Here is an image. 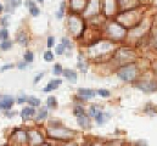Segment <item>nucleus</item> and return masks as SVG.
Wrapping results in <instances>:
<instances>
[{
	"instance_id": "obj_1",
	"label": "nucleus",
	"mask_w": 157,
	"mask_h": 146,
	"mask_svg": "<svg viewBox=\"0 0 157 146\" xmlns=\"http://www.w3.org/2000/svg\"><path fill=\"white\" fill-rule=\"evenodd\" d=\"M48 134H49L50 138L56 139V140H70V139H72V136H73V133H72L70 129L63 128V127H61L60 124H59L57 127L50 128V129L48 130Z\"/></svg>"
},
{
	"instance_id": "obj_2",
	"label": "nucleus",
	"mask_w": 157,
	"mask_h": 146,
	"mask_svg": "<svg viewBox=\"0 0 157 146\" xmlns=\"http://www.w3.org/2000/svg\"><path fill=\"white\" fill-rule=\"evenodd\" d=\"M136 66L134 63H129V65H125L123 66L119 71H118L117 75L122 79V80H125V82H132L135 79L136 77Z\"/></svg>"
},
{
	"instance_id": "obj_3",
	"label": "nucleus",
	"mask_w": 157,
	"mask_h": 146,
	"mask_svg": "<svg viewBox=\"0 0 157 146\" xmlns=\"http://www.w3.org/2000/svg\"><path fill=\"white\" fill-rule=\"evenodd\" d=\"M28 141L32 146H38L44 144V138L38 130H31L28 132Z\"/></svg>"
},
{
	"instance_id": "obj_4",
	"label": "nucleus",
	"mask_w": 157,
	"mask_h": 146,
	"mask_svg": "<svg viewBox=\"0 0 157 146\" xmlns=\"http://www.w3.org/2000/svg\"><path fill=\"white\" fill-rule=\"evenodd\" d=\"M136 86L143 90L144 93H154L157 91V83L155 82H140L136 84Z\"/></svg>"
},
{
	"instance_id": "obj_5",
	"label": "nucleus",
	"mask_w": 157,
	"mask_h": 146,
	"mask_svg": "<svg viewBox=\"0 0 157 146\" xmlns=\"http://www.w3.org/2000/svg\"><path fill=\"white\" fill-rule=\"evenodd\" d=\"M70 28H71V31H72V32H73L76 36H78L79 33L82 32L83 23H82V21L79 20L78 17L72 16V17L70 18Z\"/></svg>"
},
{
	"instance_id": "obj_6",
	"label": "nucleus",
	"mask_w": 157,
	"mask_h": 146,
	"mask_svg": "<svg viewBox=\"0 0 157 146\" xmlns=\"http://www.w3.org/2000/svg\"><path fill=\"white\" fill-rule=\"evenodd\" d=\"M109 31L111 33V36H115V38H122L125 34V28L118 23H112L110 27H109Z\"/></svg>"
},
{
	"instance_id": "obj_7",
	"label": "nucleus",
	"mask_w": 157,
	"mask_h": 146,
	"mask_svg": "<svg viewBox=\"0 0 157 146\" xmlns=\"http://www.w3.org/2000/svg\"><path fill=\"white\" fill-rule=\"evenodd\" d=\"M12 136L15 138V140L17 143H26L28 141V133H26L25 130H21V129H17L12 133Z\"/></svg>"
},
{
	"instance_id": "obj_8",
	"label": "nucleus",
	"mask_w": 157,
	"mask_h": 146,
	"mask_svg": "<svg viewBox=\"0 0 157 146\" xmlns=\"http://www.w3.org/2000/svg\"><path fill=\"white\" fill-rule=\"evenodd\" d=\"M13 105V98L12 96H9V95H5L1 98L0 100V109L1 110H10Z\"/></svg>"
},
{
	"instance_id": "obj_9",
	"label": "nucleus",
	"mask_w": 157,
	"mask_h": 146,
	"mask_svg": "<svg viewBox=\"0 0 157 146\" xmlns=\"http://www.w3.org/2000/svg\"><path fill=\"white\" fill-rule=\"evenodd\" d=\"M98 11H99V0H93V1H90V4L86 6L85 15H86V16L95 15V13H98Z\"/></svg>"
},
{
	"instance_id": "obj_10",
	"label": "nucleus",
	"mask_w": 157,
	"mask_h": 146,
	"mask_svg": "<svg viewBox=\"0 0 157 146\" xmlns=\"http://www.w3.org/2000/svg\"><path fill=\"white\" fill-rule=\"evenodd\" d=\"M36 114V110L33 106H29V107H25L23 111L21 112V117L23 121H29L31 118H33V116Z\"/></svg>"
},
{
	"instance_id": "obj_11",
	"label": "nucleus",
	"mask_w": 157,
	"mask_h": 146,
	"mask_svg": "<svg viewBox=\"0 0 157 146\" xmlns=\"http://www.w3.org/2000/svg\"><path fill=\"white\" fill-rule=\"evenodd\" d=\"M62 75L66 77L71 83H76L77 82V73L72 70H63L62 71Z\"/></svg>"
},
{
	"instance_id": "obj_12",
	"label": "nucleus",
	"mask_w": 157,
	"mask_h": 146,
	"mask_svg": "<svg viewBox=\"0 0 157 146\" xmlns=\"http://www.w3.org/2000/svg\"><path fill=\"white\" fill-rule=\"evenodd\" d=\"M78 94L83 99H90V98H94V96H95V93H94L91 89H85V88L79 89Z\"/></svg>"
},
{
	"instance_id": "obj_13",
	"label": "nucleus",
	"mask_w": 157,
	"mask_h": 146,
	"mask_svg": "<svg viewBox=\"0 0 157 146\" xmlns=\"http://www.w3.org/2000/svg\"><path fill=\"white\" fill-rule=\"evenodd\" d=\"M78 124L82 127V128H89L90 127V123H89V118L85 116V114H83V116H80L78 117Z\"/></svg>"
},
{
	"instance_id": "obj_14",
	"label": "nucleus",
	"mask_w": 157,
	"mask_h": 146,
	"mask_svg": "<svg viewBox=\"0 0 157 146\" xmlns=\"http://www.w3.org/2000/svg\"><path fill=\"white\" fill-rule=\"evenodd\" d=\"M110 118V114H107V113H104V112H99L98 114H96V117H95V119H96V122L99 123V124H102L106 119H109Z\"/></svg>"
},
{
	"instance_id": "obj_15",
	"label": "nucleus",
	"mask_w": 157,
	"mask_h": 146,
	"mask_svg": "<svg viewBox=\"0 0 157 146\" xmlns=\"http://www.w3.org/2000/svg\"><path fill=\"white\" fill-rule=\"evenodd\" d=\"M27 102H28L31 106H33V107H38V106L40 105V100L38 99V98H34V96H31V98H28Z\"/></svg>"
},
{
	"instance_id": "obj_16",
	"label": "nucleus",
	"mask_w": 157,
	"mask_h": 146,
	"mask_svg": "<svg viewBox=\"0 0 157 146\" xmlns=\"http://www.w3.org/2000/svg\"><path fill=\"white\" fill-rule=\"evenodd\" d=\"M48 107H50V109H56L57 107V102H56L55 96H49L48 98Z\"/></svg>"
},
{
	"instance_id": "obj_17",
	"label": "nucleus",
	"mask_w": 157,
	"mask_h": 146,
	"mask_svg": "<svg viewBox=\"0 0 157 146\" xmlns=\"http://www.w3.org/2000/svg\"><path fill=\"white\" fill-rule=\"evenodd\" d=\"M17 41H18L21 45H27V43H28V38H27V36H26L25 33H20L18 36H17Z\"/></svg>"
},
{
	"instance_id": "obj_18",
	"label": "nucleus",
	"mask_w": 157,
	"mask_h": 146,
	"mask_svg": "<svg viewBox=\"0 0 157 146\" xmlns=\"http://www.w3.org/2000/svg\"><path fill=\"white\" fill-rule=\"evenodd\" d=\"M57 88H59V84H55V83L50 82V83L43 89V91H44V93H48V91H51V90H56Z\"/></svg>"
},
{
	"instance_id": "obj_19",
	"label": "nucleus",
	"mask_w": 157,
	"mask_h": 146,
	"mask_svg": "<svg viewBox=\"0 0 157 146\" xmlns=\"http://www.w3.org/2000/svg\"><path fill=\"white\" fill-rule=\"evenodd\" d=\"M78 68L79 70H82V72H86V65L84 63V61H83V56H82V55H79L78 56Z\"/></svg>"
},
{
	"instance_id": "obj_20",
	"label": "nucleus",
	"mask_w": 157,
	"mask_h": 146,
	"mask_svg": "<svg viewBox=\"0 0 157 146\" xmlns=\"http://www.w3.org/2000/svg\"><path fill=\"white\" fill-rule=\"evenodd\" d=\"M46 116H48V111H46V109L44 107V109H41L39 111V114L37 116V121L39 122V121H41V119H45Z\"/></svg>"
},
{
	"instance_id": "obj_21",
	"label": "nucleus",
	"mask_w": 157,
	"mask_h": 146,
	"mask_svg": "<svg viewBox=\"0 0 157 146\" xmlns=\"http://www.w3.org/2000/svg\"><path fill=\"white\" fill-rule=\"evenodd\" d=\"M73 113H75L76 117H80V116L84 114V109L82 106H76L75 110H73Z\"/></svg>"
},
{
	"instance_id": "obj_22",
	"label": "nucleus",
	"mask_w": 157,
	"mask_h": 146,
	"mask_svg": "<svg viewBox=\"0 0 157 146\" xmlns=\"http://www.w3.org/2000/svg\"><path fill=\"white\" fill-rule=\"evenodd\" d=\"M44 60H45L46 62L54 61V55H52V52H51V51H46V52L44 54Z\"/></svg>"
},
{
	"instance_id": "obj_23",
	"label": "nucleus",
	"mask_w": 157,
	"mask_h": 146,
	"mask_svg": "<svg viewBox=\"0 0 157 146\" xmlns=\"http://www.w3.org/2000/svg\"><path fill=\"white\" fill-rule=\"evenodd\" d=\"M100 111H101V110H99L96 106H91V107H90V112H89V116L95 118V117H96V114H98Z\"/></svg>"
},
{
	"instance_id": "obj_24",
	"label": "nucleus",
	"mask_w": 157,
	"mask_h": 146,
	"mask_svg": "<svg viewBox=\"0 0 157 146\" xmlns=\"http://www.w3.org/2000/svg\"><path fill=\"white\" fill-rule=\"evenodd\" d=\"M98 94H99L100 96H102V98H110V96H111V93H110L109 90H106V89H100V90L98 91Z\"/></svg>"
},
{
	"instance_id": "obj_25",
	"label": "nucleus",
	"mask_w": 157,
	"mask_h": 146,
	"mask_svg": "<svg viewBox=\"0 0 157 146\" xmlns=\"http://www.w3.org/2000/svg\"><path fill=\"white\" fill-rule=\"evenodd\" d=\"M0 48H1V50H9L10 48H11V43L10 41H7V40H2V43H1V45H0Z\"/></svg>"
},
{
	"instance_id": "obj_26",
	"label": "nucleus",
	"mask_w": 157,
	"mask_h": 146,
	"mask_svg": "<svg viewBox=\"0 0 157 146\" xmlns=\"http://www.w3.org/2000/svg\"><path fill=\"white\" fill-rule=\"evenodd\" d=\"M34 60V55H33V52H26L25 54V61L26 62H32Z\"/></svg>"
},
{
	"instance_id": "obj_27",
	"label": "nucleus",
	"mask_w": 157,
	"mask_h": 146,
	"mask_svg": "<svg viewBox=\"0 0 157 146\" xmlns=\"http://www.w3.org/2000/svg\"><path fill=\"white\" fill-rule=\"evenodd\" d=\"M29 12H31L32 16H38V15L40 13V10L37 7V6H33V7L29 9Z\"/></svg>"
},
{
	"instance_id": "obj_28",
	"label": "nucleus",
	"mask_w": 157,
	"mask_h": 146,
	"mask_svg": "<svg viewBox=\"0 0 157 146\" xmlns=\"http://www.w3.org/2000/svg\"><path fill=\"white\" fill-rule=\"evenodd\" d=\"M61 43H62L67 49H71V48H72V45H71V43H70L68 38H66V36H63V38L61 39Z\"/></svg>"
},
{
	"instance_id": "obj_29",
	"label": "nucleus",
	"mask_w": 157,
	"mask_h": 146,
	"mask_svg": "<svg viewBox=\"0 0 157 146\" xmlns=\"http://www.w3.org/2000/svg\"><path fill=\"white\" fill-rule=\"evenodd\" d=\"M65 49H66V46L61 43V44L56 48V54H57V55H62V54H63V51H65Z\"/></svg>"
},
{
	"instance_id": "obj_30",
	"label": "nucleus",
	"mask_w": 157,
	"mask_h": 146,
	"mask_svg": "<svg viewBox=\"0 0 157 146\" xmlns=\"http://www.w3.org/2000/svg\"><path fill=\"white\" fill-rule=\"evenodd\" d=\"M7 36H9V34H7V29H6V28H2V29L0 31V39H1V40H6V39H7Z\"/></svg>"
},
{
	"instance_id": "obj_31",
	"label": "nucleus",
	"mask_w": 157,
	"mask_h": 146,
	"mask_svg": "<svg viewBox=\"0 0 157 146\" xmlns=\"http://www.w3.org/2000/svg\"><path fill=\"white\" fill-rule=\"evenodd\" d=\"M62 67H61V65H59V63H56L55 66H54V73L55 74H62Z\"/></svg>"
},
{
	"instance_id": "obj_32",
	"label": "nucleus",
	"mask_w": 157,
	"mask_h": 146,
	"mask_svg": "<svg viewBox=\"0 0 157 146\" xmlns=\"http://www.w3.org/2000/svg\"><path fill=\"white\" fill-rule=\"evenodd\" d=\"M65 4H61V7H60V11L56 13V17L57 18H62V16H63V9H65V6H63Z\"/></svg>"
},
{
	"instance_id": "obj_33",
	"label": "nucleus",
	"mask_w": 157,
	"mask_h": 146,
	"mask_svg": "<svg viewBox=\"0 0 157 146\" xmlns=\"http://www.w3.org/2000/svg\"><path fill=\"white\" fill-rule=\"evenodd\" d=\"M28 100V98L26 96V95H21L18 99H17V104H23V102H26Z\"/></svg>"
},
{
	"instance_id": "obj_34",
	"label": "nucleus",
	"mask_w": 157,
	"mask_h": 146,
	"mask_svg": "<svg viewBox=\"0 0 157 146\" xmlns=\"http://www.w3.org/2000/svg\"><path fill=\"white\" fill-rule=\"evenodd\" d=\"M54 43H55V38H54V36H49V38H48V46L51 48V46L54 45Z\"/></svg>"
},
{
	"instance_id": "obj_35",
	"label": "nucleus",
	"mask_w": 157,
	"mask_h": 146,
	"mask_svg": "<svg viewBox=\"0 0 157 146\" xmlns=\"http://www.w3.org/2000/svg\"><path fill=\"white\" fill-rule=\"evenodd\" d=\"M11 68H13V65H6V66H2L0 68V71L4 72V71H7V70H11Z\"/></svg>"
},
{
	"instance_id": "obj_36",
	"label": "nucleus",
	"mask_w": 157,
	"mask_h": 146,
	"mask_svg": "<svg viewBox=\"0 0 157 146\" xmlns=\"http://www.w3.org/2000/svg\"><path fill=\"white\" fill-rule=\"evenodd\" d=\"M25 4H26V6H27V7H29V9H31V7H33V6H36V4H34L33 1H31V0H27Z\"/></svg>"
},
{
	"instance_id": "obj_37",
	"label": "nucleus",
	"mask_w": 157,
	"mask_h": 146,
	"mask_svg": "<svg viewBox=\"0 0 157 146\" xmlns=\"http://www.w3.org/2000/svg\"><path fill=\"white\" fill-rule=\"evenodd\" d=\"M43 77H44V73H43V72L39 73V74H38V75L34 78V83H38V82H39V80L41 79V78H43Z\"/></svg>"
},
{
	"instance_id": "obj_38",
	"label": "nucleus",
	"mask_w": 157,
	"mask_h": 146,
	"mask_svg": "<svg viewBox=\"0 0 157 146\" xmlns=\"http://www.w3.org/2000/svg\"><path fill=\"white\" fill-rule=\"evenodd\" d=\"M27 67V63H23V62H21L20 65H18V68L20 70H23V68H26Z\"/></svg>"
},
{
	"instance_id": "obj_39",
	"label": "nucleus",
	"mask_w": 157,
	"mask_h": 146,
	"mask_svg": "<svg viewBox=\"0 0 157 146\" xmlns=\"http://www.w3.org/2000/svg\"><path fill=\"white\" fill-rule=\"evenodd\" d=\"M138 145H139V146H146V143H145L144 140H141V143H139Z\"/></svg>"
},
{
	"instance_id": "obj_40",
	"label": "nucleus",
	"mask_w": 157,
	"mask_h": 146,
	"mask_svg": "<svg viewBox=\"0 0 157 146\" xmlns=\"http://www.w3.org/2000/svg\"><path fill=\"white\" fill-rule=\"evenodd\" d=\"M65 146H77V145H76L75 143H73V144H72V143H68V144H66Z\"/></svg>"
},
{
	"instance_id": "obj_41",
	"label": "nucleus",
	"mask_w": 157,
	"mask_h": 146,
	"mask_svg": "<svg viewBox=\"0 0 157 146\" xmlns=\"http://www.w3.org/2000/svg\"><path fill=\"white\" fill-rule=\"evenodd\" d=\"M40 146H50V145H48V144H41Z\"/></svg>"
},
{
	"instance_id": "obj_42",
	"label": "nucleus",
	"mask_w": 157,
	"mask_h": 146,
	"mask_svg": "<svg viewBox=\"0 0 157 146\" xmlns=\"http://www.w3.org/2000/svg\"><path fill=\"white\" fill-rule=\"evenodd\" d=\"M1 11H2V6L0 5V12H1Z\"/></svg>"
},
{
	"instance_id": "obj_43",
	"label": "nucleus",
	"mask_w": 157,
	"mask_h": 146,
	"mask_svg": "<svg viewBox=\"0 0 157 146\" xmlns=\"http://www.w3.org/2000/svg\"><path fill=\"white\" fill-rule=\"evenodd\" d=\"M38 1H39V2H43V1H44V0H38Z\"/></svg>"
},
{
	"instance_id": "obj_44",
	"label": "nucleus",
	"mask_w": 157,
	"mask_h": 146,
	"mask_svg": "<svg viewBox=\"0 0 157 146\" xmlns=\"http://www.w3.org/2000/svg\"><path fill=\"white\" fill-rule=\"evenodd\" d=\"M12 1H13V0H12Z\"/></svg>"
}]
</instances>
